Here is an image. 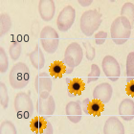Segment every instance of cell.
I'll return each instance as SVG.
<instances>
[{"mask_svg":"<svg viewBox=\"0 0 134 134\" xmlns=\"http://www.w3.org/2000/svg\"><path fill=\"white\" fill-rule=\"evenodd\" d=\"M132 26L125 17H117L112 22L110 27V35L112 40L117 45L125 44L131 35Z\"/></svg>","mask_w":134,"mask_h":134,"instance_id":"6da1fadb","label":"cell"},{"mask_svg":"<svg viewBox=\"0 0 134 134\" xmlns=\"http://www.w3.org/2000/svg\"><path fill=\"white\" fill-rule=\"evenodd\" d=\"M31 78L30 69L24 62H18L14 64L12 68L10 75H9V81L12 88L23 89L28 85Z\"/></svg>","mask_w":134,"mask_h":134,"instance_id":"7a4b0ae2","label":"cell"},{"mask_svg":"<svg viewBox=\"0 0 134 134\" xmlns=\"http://www.w3.org/2000/svg\"><path fill=\"white\" fill-rule=\"evenodd\" d=\"M102 14L97 10H88L84 12L80 19V27L81 32L86 36L94 35L102 24Z\"/></svg>","mask_w":134,"mask_h":134,"instance_id":"3957f363","label":"cell"},{"mask_svg":"<svg viewBox=\"0 0 134 134\" xmlns=\"http://www.w3.org/2000/svg\"><path fill=\"white\" fill-rule=\"evenodd\" d=\"M83 59V50L81 45L77 42H72L67 46L63 58V63L66 66V73L71 74L74 71V68L81 64Z\"/></svg>","mask_w":134,"mask_h":134,"instance_id":"277c9868","label":"cell"},{"mask_svg":"<svg viewBox=\"0 0 134 134\" xmlns=\"http://www.w3.org/2000/svg\"><path fill=\"white\" fill-rule=\"evenodd\" d=\"M39 40L43 50L48 54H54L58 50L59 43V36L58 32L51 26H45L39 34Z\"/></svg>","mask_w":134,"mask_h":134,"instance_id":"5b68a950","label":"cell"},{"mask_svg":"<svg viewBox=\"0 0 134 134\" xmlns=\"http://www.w3.org/2000/svg\"><path fill=\"white\" fill-rule=\"evenodd\" d=\"M14 109L22 118L31 117L34 113V103L31 97L25 92H19L14 98Z\"/></svg>","mask_w":134,"mask_h":134,"instance_id":"8992f818","label":"cell"},{"mask_svg":"<svg viewBox=\"0 0 134 134\" xmlns=\"http://www.w3.org/2000/svg\"><path fill=\"white\" fill-rule=\"evenodd\" d=\"M52 86H53V82L48 73L41 72L36 75L35 79V88L36 93L39 95V98H49L52 91Z\"/></svg>","mask_w":134,"mask_h":134,"instance_id":"52a82bcc","label":"cell"},{"mask_svg":"<svg viewBox=\"0 0 134 134\" xmlns=\"http://www.w3.org/2000/svg\"><path fill=\"white\" fill-rule=\"evenodd\" d=\"M76 12L72 6H65L59 13L58 19H57V26L60 32H67L73 26L75 22Z\"/></svg>","mask_w":134,"mask_h":134,"instance_id":"ba28073f","label":"cell"},{"mask_svg":"<svg viewBox=\"0 0 134 134\" xmlns=\"http://www.w3.org/2000/svg\"><path fill=\"white\" fill-rule=\"evenodd\" d=\"M102 67L103 73L111 81H116L121 75V67L114 57L105 56L102 60Z\"/></svg>","mask_w":134,"mask_h":134,"instance_id":"9c48e42d","label":"cell"},{"mask_svg":"<svg viewBox=\"0 0 134 134\" xmlns=\"http://www.w3.org/2000/svg\"><path fill=\"white\" fill-rule=\"evenodd\" d=\"M31 130L35 134H54L52 124L42 117H35L30 123Z\"/></svg>","mask_w":134,"mask_h":134,"instance_id":"30bf717a","label":"cell"},{"mask_svg":"<svg viewBox=\"0 0 134 134\" xmlns=\"http://www.w3.org/2000/svg\"><path fill=\"white\" fill-rule=\"evenodd\" d=\"M112 94H113V88L108 82H103L94 88L93 90V98L94 100H100V103H107L111 100Z\"/></svg>","mask_w":134,"mask_h":134,"instance_id":"8fae6325","label":"cell"},{"mask_svg":"<svg viewBox=\"0 0 134 134\" xmlns=\"http://www.w3.org/2000/svg\"><path fill=\"white\" fill-rule=\"evenodd\" d=\"M56 110V103L52 96L48 99L39 98L36 102V111L40 116H52Z\"/></svg>","mask_w":134,"mask_h":134,"instance_id":"7c38bea8","label":"cell"},{"mask_svg":"<svg viewBox=\"0 0 134 134\" xmlns=\"http://www.w3.org/2000/svg\"><path fill=\"white\" fill-rule=\"evenodd\" d=\"M65 114L71 123H80L81 120V116H82V108H81L80 102L78 100L69 102L65 107Z\"/></svg>","mask_w":134,"mask_h":134,"instance_id":"4fadbf2b","label":"cell"},{"mask_svg":"<svg viewBox=\"0 0 134 134\" xmlns=\"http://www.w3.org/2000/svg\"><path fill=\"white\" fill-rule=\"evenodd\" d=\"M56 12V5L52 0H40L38 2V13L43 21H51Z\"/></svg>","mask_w":134,"mask_h":134,"instance_id":"5bb4252c","label":"cell"},{"mask_svg":"<svg viewBox=\"0 0 134 134\" xmlns=\"http://www.w3.org/2000/svg\"><path fill=\"white\" fill-rule=\"evenodd\" d=\"M103 134H125V126L117 117L111 116L104 124Z\"/></svg>","mask_w":134,"mask_h":134,"instance_id":"9a60e30c","label":"cell"},{"mask_svg":"<svg viewBox=\"0 0 134 134\" xmlns=\"http://www.w3.org/2000/svg\"><path fill=\"white\" fill-rule=\"evenodd\" d=\"M119 114L125 121H131L134 119V102L131 99H125L119 105Z\"/></svg>","mask_w":134,"mask_h":134,"instance_id":"2e32d148","label":"cell"},{"mask_svg":"<svg viewBox=\"0 0 134 134\" xmlns=\"http://www.w3.org/2000/svg\"><path fill=\"white\" fill-rule=\"evenodd\" d=\"M67 82V92L69 97H74V96L81 95L85 89V84L82 81L81 79L75 78V79H66Z\"/></svg>","mask_w":134,"mask_h":134,"instance_id":"e0dca14e","label":"cell"},{"mask_svg":"<svg viewBox=\"0 0 134 134\" xmlns=\"http://www.w3.org/2000/svg\"><path fill=\"white\" fill-rule=\"evenodd\" d=\"M28 57H29V59H30V62H31L32 65L34 66V68H36V69H37V70H40L44 67L45 57L38 44L36 45L35 50L32 51L31 53L28 54Z\"/></svg>","mask_w":134,"mask_h":134,"instance_id":"ac0fdd59","label":"cell"},{"mask_svg":"<svg viewBox=\"0 0 134 134\" xmlns=\"http://www.w3.org/2000/svg\"><path fill=\"white\" fill-rule=\"evenodd\" d=\"M49 72H50V75L53 76L54 78H62L63 74L66 73V66L63 63V62L56 60L50 65Z\"/></svg>","mask_w":134,"mask_h":134,"instance_id":"d6986e66","label":"cell"},{"mask_svg":"<svg viewBox=\"0 0 134 134\" xmlns=\"http://www.w3.org/2000/svg\"><path fill=\"white\" fill-rule=\"evenodd\" d=\"M121 16L129 20L131 26H134V4L131 2L125 3L121 9Z\"/></svg>","mask_w":134,"mask_h":134,"instance_id":"ffe728a7","label":"cell"},{"mask_svg":"<svg viewBox=\"0 0 134 134\" xmlns=\"http://www.w3.org/2000/svg\"><path fill=\"white\" fill-rule=\"evenodd\" d=\"M12 28V19L8 14H1L0 15V36H4Z\"/></svg>","mask_w":134,"mask_h":134,"instance_id":"44dd1931","label":"cell"},{"mask_svg":"<svg viewBox=\"0 0 134 134\" xmlns=\"http://www.w3.org/2000/svg\"><path fill=\"white\" fill-rule=\"evenodd\" d=\"M103 107H104V104L100 103V100H90L89 105H88V114L93 116H100L102 112L103 111Z\"/></svg>","mask_w":134,"mask_h":134,"instance_id":"7402d4cb","label":"cell"},{"mask_svg":"<svg viewBox=\"0 0 134 134\" xmlns=\"http://www.w3.org/2000/svg\"><path fill=\"white\" fill-rule=\"evenodd\" d=\"M134 80V52H130L126 58V81Z\"/></svg>","mask_w":134,"mask_h":134,"instance_id":"603a6c76","label":"cell"},{"mask_svg":"<svg viewBox=\"0 0 134 134\" xmlns=\"http://www.w3.org/2000/svg\"><path fill=\"white\" fill-rule=\"evenodd\" d=\"M22 51V46L19 41H14L9 47V55L13 60H17L19 59Z\"/></svg>","mask_w":134,"mask_h":134,"instance_id":"cb8c5ba5","label":"cell"},{"mask_svg":"<svg viewBox=\"0 0 134 134\" xmlns=\"http://www.w3.org/2000/svg\"><path fill=\"white\" fill-rule=\"evenodd\" d=\"M0 134H17L16 127L12 121H3L0 125Z\"/></svg>","mask_w":134,"mask_h":134,"instance_id":"d4e9b609","label":"cell"},{"mask_svg":"<svg viewBox=\"0 0 134 134\" xmlns=\"http://www.w3.org/2000/svg\"><path fill=\"white\" fill-rule=\"evenodd\" d=\"M0 103L3 109H6L9 105V94L7 86L4 82L0 83Z\"/></svg>","mask_w":134,"mask_h":134,"instance_id":"484cf974","label":"cell"},{"mask_svg":"<svg viewBox=\"0 0 134 134\" xmlns=\"http://www.w3.org/2000/svg\"><path fill=\"white\" fill-rule=\"evenodd\" d=\"M9 67V59L8 55L5 52L4 48L1 46L0 47V73H6Z\"/></svg>","mask_w":134,"mask_h":134,"instance_id":"4316f807","label":"cell"},{"mask_svg":"<svg viewBox=\"0 0 134 134\" xmlns=\"http://www.w3.org/2000/svg\"><path fill=\"white\" fill-rule=\"evenodd\" d=\"M100 67L97 64H92L91 65V71L87 76V82L91 83L94 81H98V79L100 78Z\"/></svg>","mask_w":134,"mask_h":134,"instance_id":"83f0119b","label":"cell"},{"mask_svg":"<svg viewBox=\"0 0 134 134\" xmlns=\"http://www.w3.org/2000/svg\"><path fill=\"white\" fill-rule=\"evenodd\" d=\"M82 45H83L84 50H85V57H86V59H88V60H93L96 57L95 48L90 44V42H87V41L83 42Z\"/></svg>","mask_w":134,"mask_h":134,"instance_id":"f1b7e54d","label":"cell"},{"mask_svg":"<svg viewBox=\"0 0 134 134\" xmlns=\"http://www.w3.org/2000/svg\"><path fill=\"white\" fill-rule=\"evenodd\" d=\"M106 38H107V34H106V32H103V31L98 32V33L95 35L96 44H98V45L103 44V43L105 42Z\"/></svg>","mask_w":134,"mask_h":134,"instance_id":"f546056e","label":"cell"},{"mask_svg":"<svg viewBox=\"0 0 134 134\" xmlns=\"http://www.w3.org/2000/svg\"><path fill=\"white\" fill-rule=\"evenodd\" d=\"M126 91L127 95L134 97V80L131 81H129V83H127V85L126 87Z\"/></svg>","mask_w":134,"mask_h":134,"instance_id":"4dcf8cb0","label":"cell"},{"mask_svg":"<svg viewBox=\"0 0 134 134\" xmlns=\"http://www.w3.org/2000/svg\"><path fill=\"white\" fill-rule=\"evenodd\" d=\"M38 30H39V23L37 22L36 20H35L33 23V25H32V27H31L32 35L36 36V35H37V33H38Z\"/></svg>","mask_w":134,"mask_h":134,"instance_id":"1f68e13d","label":"cell"},{"mask_svg":"<svg viewBox=\"0 0 134 134\" xmlns=\"http://www.w3.org/2000/svg\"><path fill=\"white\" fill-rule=\"evenodd\" d=\"M89 103H90L89 99H85V100H82V103H81V108H82V111H83L86 115H89L88 114V105H89Z\"/></svg>","mask_w":134,"mask_h":134,"instance_id":"d6a6232c","label":"cell"},{"mask_svg":"<svg viewBox=\"0 0 134 134\" xmlns=\"http://www.w3.org/2000/svg\"><path fill=\"white\" fill-rule=\"evenodd\" d=\"M78 3L81 6H82V7H87V6L92 4V1L91 0H79Z\"/></svg>","mask_w":134,"mask_h":134,"instance_id":"836d02e7","label":"cell"}]
</instances>
